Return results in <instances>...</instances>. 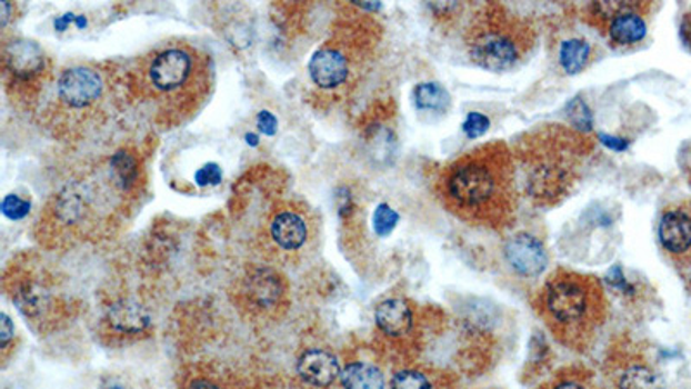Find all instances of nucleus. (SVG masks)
I'll list each match as a JSON object with an SVG mask.
<instances>
[{
  "instance_id": "32",
  "label": "nucleus",
  "mask_w": 691,
  "mask_h": 389,
  "mask_svg": "<svg viewBox=\"0 0 691 389\" xmlns=\"http://www.w3.org/2000/svg\"><path fill=\"white\" fill-rule=\"evenodd\" d=\"M681 37H683L684 43L691 49V12L684 14L683 24H681Z\"/></svg>"
},
{
  "instance_id": "14",
  "label": "nucleus",
  "mask_w": 691,
  "mask_h": 389,
  "mask_svg": "<svg viewBox=\"0 0 691 389\" xmlns=\"http://www.w3.org/2000/svg\"><path fill=\"white\" fill-rule=\"evenodd\" d=\"M659 241L665 253L677 260L691 255V208H669L659 222Z\"/></svg>"
},
{
  "instance_id": "26",
  "label": "nucleus",
  "mask_w": 691,
  "mask_h": 389,
  "mask_svg": "<svg viewBox=\"0 0 691 389\" xmlns=\"http://www.w3.org/2000/svg\"><path fill=\"white\" fill-rule=\"evenodd\" d=\"M607 280H609L612 288L619 289V291L624 292V295H634V291H637L630 280L625 279L621 265H615L614 269L610 270Z\"/></svg>"
},
{
  "instance_id": "3",
  "label": "nucleus",
  "mask_w": 691,
  "mask_h": 389,
  "mask_svg": "<svg viewBox=\"0 0 691 389\" xmlns=\"http://www.w3.org/2000/svg\"><path fill=\"white\" fill-rule=\"evenodd\" d=\"M583 156L587 151L578 133L562 127H548L531 133L513 158L515 167L524 171L531 198L555 202L571 191Z\"/></svg>"
},
{
  "instance_id": "20",
  "label": "nucleus",
  "mask_w": 691,
  "mask_h": 389,
  "mask_svg": "<svg viewBox=\"0 0 691 389\" xmlns=\"http://www.w3.org/2000/svg\"><path fill=\"white\" fill-rule=\"evenodd\" d=\"M111 320L120 331L124 332H139L148 322V319L142 316V311L136 305H121V307L114 308Z\"/></svg>"
},
{
  "instance_id": "28",
  "label": "nucleus",
  "mask_w": 691,
  "mask_h": 389,
  "mask_svg": "<svg viewBox=\"0 0 691 389\" xmlns=\"http://www.w3.org/2000/svg\"><path fill=\"white\" fill-rule=\"evenodd\" d=\"M258 127L264 136H273L277 132V118L270 111H261L258 114Z\"/></svg>"
},
{
  "instance_id": "31",
  "label": "nucleus",
  "mask_w": 691,
  "mask_h": 389,
  "mask_svg": "<svg viewBox=\"0 0 691 389\" xmlns=\"http://www.w3.org/2000/svg\"><path fill=\"white\" fill-rule=\"evenodd\" d=\"M2 335H0V341H2V351L8 350L9 341H11L12 336H14V326H12L11 320H9L8 316H2Z\"/></svg>"
},
{
  "instance_id": "36",
  "label": "nucleus",
  "mask_w": 691,
  "mask_h": 389,
  "mask_svg": "<svg viewBox=\"0 0 691 389\" xmlns=\"http://www.w3.org/2000/svg\"><path fill=\"white\" fill-rule=\"evenodd\" d=\"M109 389H123V388H118V386H114V388H109Z\"/></svg>"
},
{
  "instance_id": "21",
  "label": "nucleus",
  "mask_w": 691,
  "mask_h": 389,
  "mask_svg": "<svg viewBox=\"0 0 691 389\" xmlns=\"http://www.w3.org/2000/svg\"><path fill=\"white\" fill-rule=\"evenodd\" d=\"M565 117L578 132H590L593 129V113L583 98H574L565 106Z\"/></svg>"
},
{
  "instance_id": "23",
  "label": "nucleus",
  "mask_w": 691,
  "mask_h": 389,
  "mask_svg": "<svg viewBox=\"0 0 691 389\" xmlns=\"http://www.w3.org/2000/svg\"><path fill=\"white\" fill-rule=\"evenodd\" d=\"M391 389H432V385L420 370L403 369L392 376Z\"/></svg>"
},
{
  "instance_id": "16",
  "label": "nucleus",
  "mask_w": 691,
  "mask_h": 389,
  "mask_svg": "<svg viewBox=\"0 0 691 389\" xmlns=\"http://www.w3.org/2000/svg\"><path fill=\"white\" fill-rule=\"evenodd\" d=\"M342 389H384V373L375 363L365 362V360H353L348 362L342 369L341 381Z\"/></svg>"
},
{
  "instance_id": "11",
  "label": "nucleus",
  "mask_w": 691,
  "mask_h": 389,
  "mask_svg": "<svg viewBox=\"0 0 691 389\" xmlns=\"http://www.w3.org/2000/svg\"><path fill=\"white\" fill-rule=\"evenodd\" d=\"M341 363L329 348L311 347L301 351L296 373L310 389H331L341 381Z\"/></svg>"
},
{
  "instance_id": "18",
  "label": "nucleus",
  "mask_w": 691,
  "mask_h": 389,
  "mask_svg": "<svg viewBox=\"0 0 691 389\" xmlns=\"http://www.w3.org/2000/svg\"><path fill=\"white\" fill-rule=\"evenodd\" d=\"M413 99L420 111H434V113H444L451 102L448 90L435 82L419 83L413 90Z\"/></svg>"
},
{
  "instance_id": "29",
  "label": "nucleus",
  "mask_w": 691,
  "mask_h": 389,
  "mask_svg": "<svg viewBox=\"0 0 691 389\" xmlns=\"http://www.w3.org/2000/svg\"><path fill=\"white\" fill-rule=\"evenodd\" d=\"M599 139L607 148L614 149V151H625L628 149V140L621 139V137L607 136V133H599Z\"/></svg>"
},
{
  "instance_id": "27",
  "label": "nucleus",
  "mask_w": 691,
  "mask_h": 389,
  "mask_svg": "<svg viewBox=\"0 0 691 389\" xmlns=\"http://www.w3.org/2000/svg\"><path fill=\"white\" fill-rule=\"evenodd\" d=\"M196 182L202 187L218 186L222 182V170L218 168V164H208L196 173Z\"/></svg>"
},
{
  "instance_id": "6",
  "label": "nucleus",
  "mask_w": 691,
  "mask_h": 389,
  "mask_svg": "<svg viewBox=\"0 0 691 389\" xmlns=\"http://www.w3.org/2000/svg\"><path fill=\"white\" fill-rule=\"evenodd\" d=\"M532 30L500 6H485L467 30L470 59L488 71L515 68L531 49Z\"/></svg>"
},
{
  "instance_id": "7",
  "label": "nucleus",
  "mask_w": 691,
  "mask_h": 389,
  "mask_svg": "<svg viewBox=\"0 0 691 389\" xmlns=\"http://www.w3.org/2000/svg\"><path fill=\"white\" fill-rule=\"evenodd\" d=\"M317 226L303 205H282L270 211L261 227L260 241L263 253L279 263H296L316 242Z\"/></svg>"
},
{
  "instance_id": "12",
  "label": "nucleus",
  "mask_w": 691,
  "mask_h": 389,
  "mask_svg": "<svg viewBox=\"0 0 691 389\" xmlns=\"http://www.w3.org/2000/svg\"><path fill=\"white\" fill-rule=\"evenodd\" d=\"M6 74L14 86H28L47 70V58L42 49L30 40H14L6 43L2 51Z\"/></svg>"
},
{
  "instance_id": "10",
  "label": "nucleus",
  "mask_w": 691,
  "mask_h": 389,
  "mask_svg": "<svg viewBox=\"0 0 691 389\" xmlns=\"http://www.w3.org/2000/svg\"><path fill=\"white\" fill-rule=\"evenodd\" d=\"M351 58L339 43H327L311 58L308 64L311 82L322 90H336L350 80Z\"/></svg>"
},
{
  "instance_id": "35",
  "label": "nucleus",
  "mask_w": 691,
  "mask_h": 389,
  "mask_svg": "<svg viewBox=\"0 0 691 389\" xmlns=\"http://www.w3.org/2000/svg\"><path fill=\"white\" fill-rule=\"evenodd\" d=\"M684 173H687L688 180L691 183V148L688 149L687 156H684Z\"/></svg>"
},
{
  "instance_id": "24",
  "label": "nucleus",
  "mask_w": 691,
  "mask_h": 389,
  "mask_svg": "<svg viewBox=\"0 0 691 389\" xmlns=\"http://www.w3.org/2000/svg\"><path fill=\"white\" fill-rule=\"evenodd\" d=\"M490 118L485 117V114L478 113V111H472V113L467 114L465 120H463L462 130L469 139H479V137L484 136V133L490 130Z\"/></svg>"
},
{
  "instance_id": "5",
  "label": "nucleus",
  "mask_w": 691,
  "mask_h": 389,
  "mask_svg": "<svg viewBox=\"0 0 691 389\" xmlns=\"http://www.w3.org/2000/svg\"><path fill=\"white\" fill-rule=\"evenodd\" d=\"M602 286L591 277L559 272L541 291V311L563 341L578 342L591 335L603 313Z\"/></svg>"
},
{
  "instance_id": "13",
  "label": "nucleus",
  "mask_w": 691,
  "mask_h": 389,
  "mask_svg": "<svg viewBox=\"0 0 691 389\" xmlns=\"http://www.w3.org/2000/svg\"><path fill=\"white\" fill-rule=\"evenodd\" d=\"M503 257L513 272L528 279L540 277L548 267V255L543 242L528 232H519L507 239L503 246Z\"/></svg>"
},
{
  "instance_id": "8",
  "label": "nucleus",
  "mask_w": 691,
  "mask_h": 389,
  "mask_svg": "<svg viewBox=\"0 0 691 389\" xmlns=\"http://www.w3.org/2000/svg\"><path fill=\"white\" fill-rule=\"evenodd\" d=\"M649 9L645 2H593L588 6V14L597 27H605L612 42L625 47L645 39Z\"/></svg>"
},
{
  "instance_id": "33",
  "label": "nucleus",
  "mask_w": 691,
  "mask_h": 389,
  "mask_svg": "<svg viewBox=\"0 0 691 389\" xmlns=\"http://www.w3.org/2000/svg\"><path fill=\"white\" fill-rule=\"evenodd\" d=\"M71 21H74L73 14L62 16V18H58V20L54 21V27L58 28L59 31H64Z\"/></svg>"
},
{
  "instance_id": "15",
  "label": "nucleus",
  "mask_w": 691,
  "mask_h": 389,
  "mask_svg": "<svg viewBox=\"0 0 691 389\" xmlns=\"http://www.w3.org/2000/svg\"><path fill=\"white\" fill-rule=\"evenodd\" d=\"M413 310L401 298H389L375 308V326L381 335L391 339L407 338L413 329Z\"/></svg>"
},
{
  "instance_id": "22",
  "label": "nucleus",
  "mask_w": 691,
  "mask_h": 389,
  "mask_svg": "<svg viewBox=\"0 0 691 389\" xmlns=\"http://www.w3.org/2000/svg\"><path fill=\"white\" fill-rule=\"evenodd\" d=\"M398 222H400V215L385 202L379 205L373 211V230L379 238H388L389 233L397 229Z\"/></svg>"
},
{
  "instance_id": "19",
  "label": "nucleus",
  "mask_w": 691,
  "mask_h": 389,
  "mask_svg": "<svg viewBox=\"0 0 691 389\" xmlns=\"http://www.w3.org/2000/svg\"><path fill=\"white\" fill-rule=\"evenodd\" d=\"M591 56L590 43L584 39H571L560 46V64L569 74H578L587 68Z\"/></svg>"
},
{
  "instance_id": "30",
  "label": "nucleus",
  "mask_w": 691,
  "mask_h": 389,
  "mask_svg": "<svg viewBox=\"0 0 691 389\" xmlns=\"http://www.w3.org/2000/svg\"><path fill=\"white\" fill-rule=\"evenodd\" d=\"M186 389H223L211 378H194L187 382Z\"/></svg>"
},
{
  "instance_id": "34",
  "label": "nucleus",
  "mask_w": 691,
  "mask_h": 389,
  "mask_svg": "<svg viewBox=\"0 0 691 389\" xmlns=\"http://www.w3.org/2000/svg\"><path fill=\"white\" fill-rule=\"evenodd\" d=\"M553 389H584V386L579 385V382L575 381H562L559 382V385H557Z\"/></svg>"
},
{
  "instance_id": "1",
  "label": "nucleus",
  "mask_w": 691,
  "mask_h": 389,
  "mask_svg": "<svg viewBox=\"0 0 691 389\" xmlns=\"http://www.w3.org/2000/svg\"><path fill=\"white\" fill-rule=\"evenodd\" d=\"M214 86L210 54L191 43H164L137 62L129 89L156 123L167 129L192 120Z\"/></svg>"
},
{
  "instance_id": "2",
  "label": "nucleus",
  "mask_w": 691,
  "mask_h": 389,
  "mask_svg": "<svg viewBox=\"0 0 691 389\" xmlns=\"http://www.w3.org/2000/svg\"><path fill=\"white\" fill-rule=\"evenodd\" d=\"M515 158L503 142L479 146L444 168L438 191L453 213L498 226L512 211Z\"/></svg>"
},
{
  "instance_id": "25",
  "label": "nucleus",
  "mask_w": 691,
  "mask_h": 389,
  "mask_svg": "<svg viewBox=\"0 0 691 389\" xmlns=\"http://www.w3.org/2000/svg\"><path fill=\"white\" fill-rule=\"evenodd\" d=\"M2 213L11 220H21L30 213V201L21 199L20 196H6L4 201H2Z\"/></svg>"
},
{
  "instance_id": "9",
  "label": "nucleus",
  "mask_w": 691,
  "mask_h": 389,
  "mask_svg": "<svg viewBox=\"0 0 691 389\" xmlns=\"http://www.w3.org/2000/svg\"><path fill=\"white\" fill-rule=\"evenodd\" d=\"M286 289L282 277L269 267L248 270L239 280L236 298L251 316H269L280 307Z\"/></svg>"
},
{
  "instance_id": "4",
  "label": "nucleus",
  "mask_w": 691,
  "mask_h": 389,
  "mask_svg": "<svg viewBox=\"0 0 691 389\" xmlns=\"http://www.w3.org/2000/svg\"><path fill=\"white\" fill-rule=\"evenodd\" d=\"M111 71L96 64H77L56 82L52 124L62 132L86 133L104 123L117 99Z\"/></svg>"
},
{
  "instance_id": "17",
  "label": "nucleus",
  "mask_w": 691,
  "mask_h": 389,
  "mask_svg": "<svg viewBox=\"0 0 691 389\" xmlns=\"http://www.w3.org/2000/svg\"><path fill=\"white\" fill-rule=\"evenodd\" d=\"M618 389H664V381L652 367L645 363H633V366L625 367L624 372L621 373Z\"/></svg>"
}]
</instances>
